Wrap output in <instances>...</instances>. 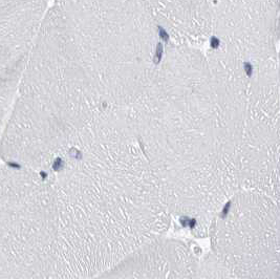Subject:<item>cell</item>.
<instances>
[{"mask_svg": "<svg viewBox=\"0 0 280 279\" xmlns=\"http://www.w3.org/2000/svg\"><path fill=\"white\" fill-rule=\"evenodd\" d=\"M50 169L62 276L92 278L168 230L160 184L123 119L92 123Z\"/></svg>", "mask_w": 280, "mask_h": 279, "instance_id": "obj_1", "label": "cell"}, {"mask_svg": "<svg viewBox=\"0 0 280 279\" xmlns=\"http://www.w3.org/2000/svg\"><path fill=\"white\" fill-rule=\"evenodd\" d=\"M58 276L57 219L47 176L22 167L0 169V279Z\"/></svg>", "mask_w": 280, "mask_h": 279, "instance_id": "obj_2", "label": "cell"}, {"mask_svg": "<svg viewBox=\"0 0 280 279\" xmlns=\"http://www.w3.org/2000/svg\"><path fill=\"white\" fill-rule=\"evenodd\" d=\"M278 202L240 190L212 220L211 253L235 279H279Z\"/></svg>", "mask_w": 280, "mask_h": 279, "instance_id": "obj_3", "label": "cell"}]
</instances>
